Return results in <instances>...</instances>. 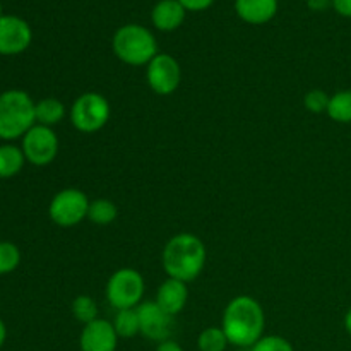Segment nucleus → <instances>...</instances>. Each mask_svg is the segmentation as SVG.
I'll return each instance as SVG.
<instances>
[{"mask_svg": "<svg viewBox=\"0 0 351 351\" xmlns=\"http://www.w3.org/2000/svg\"><path fill=\"white\" fill-rule=\"evenodd\" d=\"M113 328H115L119 338H134L136 335H141L139 329V315L137 308H123L117 311L115 319H113Z\"/></svg>", "mask_w": 351, "mask_h": 351, "instance_id": "obj_20", "label": "nucleus"}, {"mask_svg": "<svg viewBox=\"0 0 351 351\" xmlns=\"http://www.w3.org/2000/svg\"><path fill=\"white\" fill-rule=\"evenodd\" d=\"M112 48L120 62L132 67L147 65L160 51L154 34L143 24H123L115 31Z\"/></svg>", "mask_w": 351, "mask_h": 351, "instance_id": "obj_4", "label": "nucleus"}, {"mask_svg": "<svg viewBox=\"0 0 351 351\" xmlns=\"http://www.w3.org/2000/svg\"><path fill=\"white\" fill-rule=\"evenodd\" d=\"M119 345V335L110 321L96 319L82 328L79 336L81 351H115Z\"/></svg>", "mask_w": 351, "mask_h": 351, "instance_id": "obj_12", "label": "nucleus"}, {"mask_svg": "<svg viewBox=\"0 0 351 351\" xmlns=\"http://www.w3.org/2000/svg\"><path fill=\"white\" fill-rule=\"evenodd\" d=\"M332 9L343 17L351 19V0H332Z\"/></svg>", "mask_w": 351, "mask_h": 351, "instance_id": "obj_27", "label": "nucleus"}, {"mask_svg": "<svg viewBox=\"0 0 351 351\" xmlns=\"http://www.w3.org/2000/svg\"><path fill=\"white\" fill-rule=\"evenodd\" d=\"M24 158L34 167H48L58 154V137L51 127L36 123L23 137Z\"/></svg>", "mask_w": 351, "mask_h": 351, "instance_id": "obj_8", "label": "nucleus"}, {"mask_svg": "<svg viewBox=\"0 0 351 351\" xmlns=\"http://www.w3.org/2000/svg\"><path fill=\"white\" fill-rule=\"evenodd\" d=\"M345 329H346V332L351 336V308H348V312H346V315H345Z\"/></svg>", "mask_w": 351, "mask_h": 351, "instance_id": "obj_31", "label": "nucleus"}, {"mask_svg": "<svg viewBox=\"0 0 351 351\" xmlns=\"http://www.w3.org/2000/svg\"><path fill=\"white\" fill-rule=\"evenodd\" d=\"M278 0H235V12L243 23L261 26L278 14Z\"/></svg>", "mask_w": 351, "mask_h": 351, "instance_id": "obj_15", "label": "nucleus"}, {"mask_svg": "<svg viewBox=\"0 0 351 351\" xmlns=\"http://www.w3.org/2000/svg\"><path fill=\"white\" fill-rule=\"evenodd\" d=\"M5 338H7V328L5 324H3L2 319H0V348H2L3 343H5Z\"/></svg>", "mask_w": 351, "mask_h": 351, "instance_id": "obj_30", "label": "nucleus"}, {"mask_svg": "<svg viewBox=\"0 0 351 351\" xmlns=\"http://www.w3.org/2000/svg\"><path fill=\"white\" fill-rule=\"evenodd\" d=\"M329 98L328 93L322 91V89H311V91L305 95L304 98V105L307 108V112L311 113H326L328 112V105H329Z\"/></svg>", "mask_w": 351, "mask_h": 351, "instance_id": "obj_24", "label": "nucleus"}, {"mask_svg": "<svg viewBox=\"0 0 351 351\" xmlns=\"http://www.w3.org/2000/svg\"><path fill=\"white\" fill-rule=\"evenodd\" d=\"M89 204L91 201L88 199V195L79 189H62L50 201L48 216L57 226L71 228V226L88 219Z\"/></svg>", "mask_w": 351, "mask_h": 351, "instance_id": "obj_7", "label": "nucleus"}, {"mask_svg": "<svg viewBox=\"0 0 351 351\" xmlns=\"http://www.w3.org/2000/svg\"><path fill=\"white\" fill-rule=\"evenodd\" d=\"M307 2V7L314 12H322V10L332 7V0H305Z\"/></svg>", "mask_w": 351, "mask_h": 351, "instance_id": "obj_28", "label": "nucleus"}, {"mask_svg": "<svg viewBox=\"0 0 351 351\" xmlns=\"http://www.w3.org/2000/svg\"><path fill=\"white\" fill-rule=\"evenodd\" d=\"M156 351H184V350H182V346L178 345L177 341H173V339H167V341H161L160 345H158Z\"/></svg>", "mask_w": 351, "mask_h": 351, "instance_id": "obj_29", "label": "nucleus"}, {"mask_svg": "<svg viewBox=\"0 0 351 351\" xmlns=\"http://www.w3.org/2000/svg\"><path fill=\"white\" fill-rule=\"evenodd\" d=\"M137 315H139L141 335L144 338L158 343L170 339L173 315L167 314L156 302H143L137 307Z\"/></svg>", "mask_w": 351, "mask_h": 351, "instance_id": "obj_11", "label": "nucleus"}, {"mask_svg": "<svg viewBox=\"0 0 351 351\" xmlns=\"http://www.w3.org/2000/svg\"><path fill=\"white\" fill-rule=\"evenodd\" d=\"M230 345L225 331L221 328H206L197 338L199 351H225L226 346Z\"/></svg>", "mask_w": 351, "mask_h": 351, "instance_id": "obj_21", "label": "nucleus"}, {"mask_svg": "<svg viewBox=\"0 0 351 351\" xmlns=\"http://www.w3.org/2000/svg\"><path fill=\"white\" fill-rule=\"evenodd\" d=\"M266 315L259 302L249 295H240L228 302L223 312L221 329L230 345L239 348H252L264 336Z\"/></svg>", "mask_w": 351, "mask_h": 351, "instance_id": "obj_1", "label": "nucleus"}, {"mask_svg": "<svg viewBox=\"0 0 351 351\" xmlns=\"http://www.w3.org/2000/svg\"><path fill=\"white\" fill-rule=\"evenodd\" d=\"M36 113V123L45 127H53L65 119V105L57 98H43L34 106Z\"/></svg>", "mask_w": 351, "mask_h": 351, "instance_id": "obj_17", "label": "nucleus"}, {"mask_svg": "<svg viewBox=\"0 0 351 351\" xmlns=\"http://www.w3.org/2000/svg\"><path fill=\"white\" fill-rule=\"evenodd\" d=\"M206 245L194 233L182 232L171 237L163 247L161 264L168 278L189 283L199 278L206 266Z\"/></svg>", "mask_w": 351, "mask_h": 351, "instance_id": "obj_2", "label": "nucleus"}, {"mask_svg": "<svg viewBox=\"0 0 351 351\" xmlns=\"http://www.w3.org/2000/svg\"><path fill=\"white\" fill-rule=\"evenodd\" d=\"M26 158L21 147L14 144H2L0 146V180H7L19 173L24 168Z\"/></svg>", "mask_w": 351, "mask_h": 351, "instance_id": "obj_16", "label": "nucleus"}, {"mask_svg": "<svg viewBox=\"0 0 351 351\" xmlns=\"http://www.w3.org/2000/svg\"><path fill=\"white\" fill-rule=\"evenodd\" d=\"M72 314L75 321L86 326L98 319V305L89 295H79L72 302Z\"/></svg>", "mask_w": 351, "mask_h": 351, "instance_id": "obj_22", "label": "nucleus"}, {"mask_svg": "<svg viewBox=\"0 0 351 351\" xmlns=\"http://www.w3.org/2000/svg\"><path fill=\"white\" fill-rule=\"evenodd\" d=\"M328 117L338 123H351V89L335 93L329 98Z\"/></svg>", "mask_w": 351, "mask_h": 351, "instance_id": "obj_19", "label": "nucleus"}, {"mask_svg": "<svg viewBox=\"0 0 351 351\" xmlns=\"http://www.w3.org/2000/svg\"><path fill=\"white\" fill-rule=\"evenodd\" d=\"M117 218H119V208L110 199H95L89 204L88 219L91 223H95V225H112Z\"/></svg>", "mask_w": 351, "mask_h": 351, "instance_id": "obj_18", "label": "nucleus"}, {"mask_svg": "<svg viewBox=\"0 0 351 351\" xmlns=\"http://www.w3.org/2000/svg\"><path fill=\"white\" fill-rule=\"evenodd\" d=\"M36 103L23 89L0 93V139H23L24 134L36 125Z\"/></svg>", "mask_w": 351, "mask_h": 351, "instance_id": "obj_3", "label": "nucleus"}, {"mask_svg": "<svg viewBox=\"0 0 351 351\" xmlns=\"http://www.w3.org/2000/svg\"><path fill=\"white\" fill-rule=\"evenodd\" d=\"M146 81L151 91L156 93V95H173L182 81L180 64L170 53H158L146 65Z\"/></svg>", "mask_w": 351, "mask_h": 351, "instance_id": "obj_9", "label": "nucleus"}, {"mask_svg": "<svg viewBox=\"0 0 351 351\" xmlns=\"http://www.w3.org/2000/svg\"><path fill=\"white\" fill-rule=\"evenodd\" d=\"M19 264L21 250L17 249L16 243L2 240V242H0V276L16 271Z\"/></svg>", "mask_w": 351, "mask_h": 351, "instance_id": "obj_23", "label": "nucleus"}, {"mask_svg": "<svg viewBox=\"0 0 351 351\" xmlns=\"http://www.w3.org/2000/svg\"><path fill=\"white\" fill-rule=\"evenodd\" d=\"M144 285L143 274L132 267H122L117 269L106 281V300L115 311L123 308H137L143 304Z\"/></svg>", "mask_w": 351, "mask_h": 351, "instance_id": "obj_5", "label": "nucleus"}, {"mask_svg": "<svg viewBox=\"0 0 351 351\" xmlns=\"http://www.w3.org/2000/svg\"><path fill=\"white\" fill-rule=\"evenodd\" d=\"M3 16V7H2V2H0V17Z\"/></svg>", "mask_w": 351, "mask_h": 351, "instance_id": "obj_32", "label": "nucleus"}, {"mask_svg": "<svg viewBox=\"0 0 351 351\" xmlns=\"http://www.w3.org/2000/svg\"><path fill=\"white\" fill-rule=\"evenodd\" d=\"M187 9L178 0H160L151 10V23L158 31L170 33L184 24Z\"/></svg>", "mask_w": 351, "mask_h": 351, "instance_id": "obj_14", "label": "nucleus"}, {"mask_svg": "<svg viewBox=\"0 0 351 351\" xmlns=\"http://www.w3.org/2000/svg\"><path fill=\"white\" fill-rule=\"evenodd\" d=\"M178 2L187 9V12L189 10L191 12H201V10L209 9L215 3V0H178Z\"/></svg>", "mask_w": 351, "mask_h": 351, "instance_id": "obj_26", "label": "nucleus"}, {"mask_svg": "<svg viewBox=\"0 0 351 351\" xmlns=\"http://www.w3.org/2000/svg\"><path fill=\"white\" fill-rule=\"evenodd\" d=\"M250 351H293V346L283 336H263Z\"/></svg>", "mask_w": 351, "mask_h": 351, "instance_id": "obj_25", "label": "nucleus"}, {"mask_svg": "<svg viewBox=\"0 0 351 351\" xmlns=\"http://www.w3.org/2000/svg\"><path fill=\"white\" fill-rule=\"evenodd\" d=\"M33 41L31 26L19 16L3 14L0 17V55L12 57L29 48Z\"/></svg>", "mask_w": 351, "mask_h": 351, "instance_id": "obj_10", "label": "nucleus"}, {"mask_svg": "<svg viewBox=\"0 0 351 351\" xmlns=\"http://www.w3.org/2000/svg\"><path fill=\"white\" fill-rule=\"evenodd\" d=\"M189 300V287L185 281L167 278L156 291V302L167 314L177 315L185 308Z\"/></svg>", "mask_w": 351, "mask_h": 351, "instance_id": "obj_13", "label": "nucleus"}, {"mask_svg": "<svg viewBox=\"0 0 351 351\" xmlns=\"http://www.w3.org/2000/svg\"><path fill=\"white\" fill-rule=\"evenodd\" d=\"M110 113H112V108H110L108 99L99 93L88 91L75 98L69 117H71L72 125L79 132L93 134L101 130L108 123Z\"/></svg>", "mask_w": 351, "mask_h": 351, "instance_id": "obj_6", "label": "nucleus"}]
</instances>
